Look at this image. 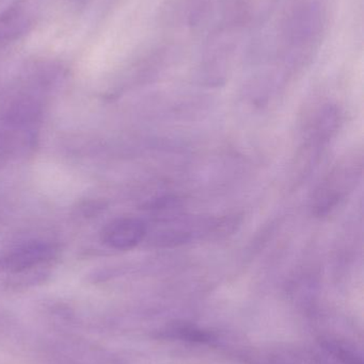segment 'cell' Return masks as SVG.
<instances>
[{"instance_id": "3", "label": "cell", "mask_w": 364, "mask_h": 364, "mask_svg": "<svg viewBox=\"0 0 364 364\" xmlns=\"http://www.w3.org/2000/svg\"><path fill=\"white\" fill-rule=\"evenodd\" d=\"M147 235V226L136 218H120L103 228L100 239L113 250H128L136 247Z\"/></svg>"}, {"instance_id": "2", "label": "cell", "mask_w": 364, "mask_h": 364, "mask_svg": "<svg viewBox=\"0 0 364 364\" xmlns=\"http://www.w3.org/2000/svg\"><path fill=\"white\" fill-rule=\"evenodd\" d=\"M360 173V168L355 161L338 166L318 190L316 209L320 212L333 209L354 186Z\"/></svg>"}, {"instance_id": "7", "label": "cell", "mask_w": 364, "mask_h": 364, "mask_svg": "<svg viewBox=\"0 0 364 364\" xmlns=\"http://www.w3.org/2000/svg\"><path fill=\"white\" fill-rule=\"evenodd\" d=\"M73 1L81 2V1H85V0H73Z\"/></svg>"}, {"instance_id": "5", "label": "cell", "mask_w": 364, "mask_h": 364, "mask_svg": "<svg viewBox=\"0 0 364 364\" xmlns=\"http://www.w3.org/2000/svg\"><path fill=\"white\" fill-rule=\"evenodd\" d=\"M177 338L186 341L198 342V343H205V342L211 341L212 337L205 331L200 329L194 328L190 326H179L177 329H173Z\"/></svg>"}, {"instance_id": "1", "label": "cell", "mask_w": 364, "mask_h": 364, "mask_svg": "<svg viewBox=\"0 0 364 364\" xmlns=\"http://www.w3.org/2000/svg\"><path fill=\"white\" fill-rule=\"evenodd\" d=\"M38 17L36 0H15L0 12V46L11 44L27 36Z\"/></svg>"}, {"instance_id": "6", "label": "cell", "mask_w": 364, "mask_h": 364, "mask_svg": "<svg viewBox=\"0 0 364 364\" xmlns=\"http://www.w3.org/2000/svg\"><path fill=\"white\" fill-rule=\"evenodd\" d=\"M324 346L344 364H363L360 359L357 358L352 352H348L345 348H341L338 344L326 342V343H324Z\"/></svg>"}, {"instance_id": "4", "label": "cell", "mask_w": 364, "mask_h": 364, "mask_svg": "<svg viewBox=\"0 0 364 364\" xmlns=\"http://www.w3.org/2000/svg\"><path fill=\"white\" fill-rule=\"evenodd\" d=\"M53 245L46 242H29L13 250L6 258V269L24 272L51 260L55 254Z\"/></svg>"}]
</instances>
